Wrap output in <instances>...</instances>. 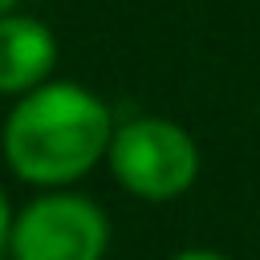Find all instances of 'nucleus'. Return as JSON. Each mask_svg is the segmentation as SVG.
<instances>
[{"label": "nucleus", "mask_w": 260, "mask_h": 260, "mask_svg": "<svg viewBox=\"0 0 260 260\" xmlns=\"http://www.w3.org/2000/svg\"><path fill=\"white\" fill-rule=\"evenodd\" d=\"M106 167L126 195L142 203H171L195 187L203 154L187 126L162 114H138L114 126Z\"/></svg>", "instance_id": "2"}, {"label": "nucleus", "mask_w": 260, "mask_h": 260, "mask_svg": "<svg viewBox=\"0 0 260 260\" xmlns=\"http://www.w3.org/2000/svg\"><path fill=\"white\" fill-rule=\"evenodd\" d=\"M12 215H16V207H12V199H8V191L0 187V256H8V236H12Z\"/></svg>", "instance_id": "5"}, {"label": "nucleus", "mask_w": 260, "mask_h": 260, "mask_svg": "<svg viewBox=\"0 0 260 260\" xmlns=\"http://www.w3.org/2000/svg\"><path fill=\"white\" fill-rule=\"evenodd\" d=\"M114 126L118 122L106 98L77 81L49 77L45 85L12 98L0 126V154L4 167L37 191L73 187L106 162Z\"/></svg>", "instance_id": "1"}, {"label": "nucleus", "mask_w": 260, "mask_h": 260, "mask_svg": "<svg viewBox=\"0 0 260 260\" xmlns=\"http://www.w3.org/2000/svg\"><path fill=\"white\" fill-rule=\"evenodd\" d=\"M57 69V32L20 12L0 16V98H20L45 85Z\"/></svg>", "instance_id": "4"}, {"label": "nucleus", "mask_w": 260, "mask_h": 260, "mask_svg": "<svg viewBox=\"0 0 260 260\" xmlns=\"http://www.w3.org/2000/svg\"><path fill=\"white\" fill-rule=\"evenodd\" d=\"M16 4H20V0H0V16H4V12H16Z\"/></svg>", "instance_id": "7"}, {"label": "nucleus", "mask_w": 260, "mask_h": 260, "mask_svg": "<svg viewBox=\"0 0 260 260\" xmlns=\"http://www.w3.org/2000/svg\"><path fill=\"white\" fill-rule=\"evenodd\" d=\"M171 260H232L228 252H215V248H183V252H175Z\"/></svg>", "instance_id": "6"}, {"label": "nucleus", "mask_w": 260, "mask_h": 260, "mask_svg": "<svg viewBox=\"0 0 260 260\" xmlns=\"http://www.w3.org/2000/svg\"><path fill=\"white\" fill-rule=\"evenodd\" d=\"M106 207L73 187L37 191L12 215L8 256L12 260H106L110 252Z\"/></svg>", "instance_id": "3"}]
</instances>
